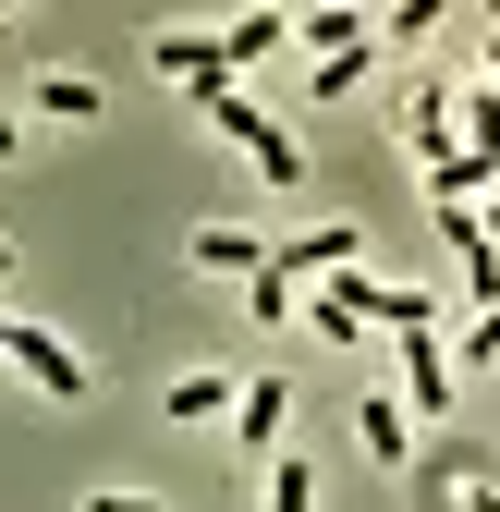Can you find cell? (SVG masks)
Returning a JSON list of instances; mask_svg holds the SVG:
<instances>
[{"label": "cell", "instance_id": "obj_7", "mask_svg": "<svg viewBox=\"0 0 500 512\" xmlns=\"http://www.w3.org/2000/svg\"><path fill=\"white\" fill-rule=\"evenodd\" d=\"M281 415H293V378H244V403H232V439L257 464H281Z\"/></svg>", "mask_w": 500, "mask_h": 512}, {"label": "cell", "instance_id": "obj_2", "mask_svg": "<svg viewBox=\"0 0 500 512\" xmlns=\"http://www.w3.org/2000/svg\"><path fill=\"white\" fill-rule=\"evenodd\" d=\"M342 269H366V232H354V220H318V232H269V281L318 293V281H342Z\"/></svg>", "mask_w": 500, "mask_h": 512}, {"label": "cell", "instance_id": "obj_24", "mask_svg": "<svg viewBox=\"0 0 500 512\" xmlns=\"http://www.w3.org/2000/svg\"><path fill=\"white\" fill-rule=\"evenodd\" d=\"M0 269H13V232H0Z\"/></svg>", "mask_w": 500, "mask_h": 512}, {"label": "cell", "instance_id": "obj_10", "mask_svg": "<svg viewBox=\"0 0 500 512\" xmlns=\"http://www.w3.org/2000/svg\"><path fill=\"white\" fill-rule=\"evenodd\" d=\"M220 49H232V74H257L269 49H293V13H232V25H220Z\"/></svg>", "mask_w": 500, "mask_h": 512}, {"label": "cell", "instance_id": "obj_21", "mask_svg": "<svg viewBox=\"0 0 500 512\" xmlns=\"http://www.w3.org/2000/svg\"><path fill=\"white\" fill-rule=\"evenodd\" d=\"M86 512H159V500H147V488H98Z\"/></svg>", "mask_w": 500, "mask_h": 512}, {"label": "cell", "instance_id": "obj_17", "mask_svg": "<svg viewBox=\"0 0 500 512\" xmlns=\"http://www.w3.org/2000/svg\"><path fill=\"white\" fill-rule=\"evenodd\" d=\"M244 317H257V330H293V281L257 269V281H244Z\"/></svg>", "mask_w": 500, "mask_h": 512}, {"label": "cell", "instance_id": "obj_13", "mask_svg": "<svg viewBox=\"0 0 500 512\" xmlns=\"http://www.w3.org/2000/svg\"><path fill=\"white\" fill-rule=\"evenodd\" d=\"M452 110H464V147H476V159H500V86H488V74H476V86H464V98H452Z\"/></svg>", "mask_w": 500, "mask_h": 512}, {"label": "cell", "instance_id": "obj_23", "mask_svg": "<svg viewBox=\"0 0 500 512\" xmlns=\"http://www.w3.org/2000/svg\"><path fill=\"white\" fill-rule=\"evenodd\" d=\"M476 220H488V244H500V196H488V208H476Z\"/></svg>", "mask_w": 500, "mask_h": 512}, {"label": "cell", "instance_id": "obj_8", "mask_svg": "<svg viewBox=\"0 0 500 512\" xmlns=\"http://www.w3.org/2000/svg\"><path fill=\"white\" fill-rule=\"evenodd\" d=\"M354 452H366V464H403V452H415V415H403L391 391H366V403H354Z\"/></svg>", "mask_w": 500, "mask_h": 512}, {"label": "cell", "instance_id": "obj_15", "mask_svg": "<svg viewBox=\"0 0 500 512\" xmlns=\"http://www.w3.org/2000/svg\"><path fill=\"white\" fill-rule=\"evenodd\" d=\"M269 512H318V464H305V452L269 464Z\"/></svg>", "mask_w": 500, "mask_h": 512}, {"label": "cell", "instance_id": "obj_12", "mask_svg": "<svg viewBox=\"0 0 500 512\" xmlns=\"http://www.w3.org/2000/svg\"><path fill=\"white\" fill-rule=\"evenodd\" d=\"M98 74H37V122H98Z\"/></svg>", "mask_w": 500, "mask_h": 512}, {"label": "cell", "instance_id": "obj_22", "mask_svg": "<svg viewBox=\"0 0 500 512\" xmlns=\"http://www.w3.org/2000/svg\"><path fill=\"white\" fill-rule=\"evenodd\" d=\"M0 159H25V122H13V110H0Z\"/></svg>", "mask_w": 500, "mask_h": 512}, {"label": "cell", "instance_id": "obj_6", "mask_svg": "<svg viewBox=\"0 0 500 512\" xmlns=\"http://www.w3.org/2000/svg\"><path fill=\"white\" fill-rule=\"evenodd\" d=\"M13 366L37 378V391H49V403H86V354H74V342H61V330H25V317H13Z\"/></svg>", "mask_w": 500, "mask_h": 512}, {"label": "cell", "instance_id": "obj_16", "mask_svg": "<svg viewBox=\"0 0 500 512\" xmlns=\"http://www.w3.org/2000/svg\"><path fill=\"white\" fill-rule=\"evenodd\" d=\"M366 61H379V37H366V49H330V61H318V98H354V86H366Z\"/></svg>", "mask_w": 500, "mask_h": 512}, {"label": "cell", "instance_id": "obj_19", "mask_svg": "<svg viewBox=\"0 0 500 512\" xmlns=\"http://www.w3.org/2000/svg\"><path fill=\"white\" fill-rule=\"evenodd\" d=\"M415 37H440V0H403V13L379 25V49H415Z\"/></svg>", "mask_w": 500, "mask_h": 512}, {"label": "cell", "instance_id": "obj_11", "mask_svg": "<svg viewBox=\"0 0 500 512\" xmlns=\"http://www.w3.org/2000/svg\"><path fill=\"white\" fill-rule=\"evenodd\" d=\"M244 391H232V378L220 366H196V378H171V427H208V415H232Z\"/></svg>", "mask_w": 500, "mask_h": 512}, {"label": "cell", "instance_id": "obj_9", "mask_svg": "<svg viewBox=\"0 0 500 512\" xmlns=\"http://www.w3.org/2000/svg\"><path fill=\"white\" fill-rule=\"evenodd\" d=\"M196 269H232V281H257V269H269V232H232V220H208V232H196Z\"/></svg>", "mask_w": 500, "mask_h": 512}, {"label": "cell", "instance_id": "obj_4", "mask_svg": "<svg viewBox=\"0 0 500 512\" xmlns=\"http://www.w3.org/2000/svg\"><path fill=\"white\" fill-rule=\"evenodd\" d=\"M391 366H403V415H415V427H440V415H452V354H440V330H403Z\"/></svg>", "mask_w": 500, "mask_h": 512}, {"label": "cell", "instance_id": "obj_18", "mask_svg": "<svg viewBox=\"0 0 500 512\" xmlns=\"http://www.w3.org/2000/svg\"><path fill=\"white\" fill-rule=\"evenodd\" d=\"M440 488H452V512H500V476H488V464H452Z\"/></svg>", "mask_w": 500, "mask_h": 512}, {"label": "cell", "instance_id": "obj_1", "mask_svg": "<svg viewBox=\"0 0 500 512\" xmlns=\"http://www.w3.org/2000/svg\"><path fill=\"white\" fill-rule=\"evenodd\" d=\"M305 330L318 342H366V330H440V293H415V281H366V269H342V281H318L305 293Z\"/></svg>", "mask_w": 500, "mask_h": 512}, {"label": "cell", "instance_id": "obj_14", "mask_svg": "<svg viewBox=\"0 0 500 512\" xmlns=\"http://www.w3.org/2000/svg\"><path fill=\"white\" fill-rule=\"evenodd\" d=\"M293 37H305V49H318V61H330V49H366V37H379V25H366V13H305Z\"/></svg>", "mask_w": 500, "mask_h": 512}, {"label": "cell", "instance_id": "obj_3", "mask_svg": "<svg viewBox=\"0 0 500 512\" xmlns=\"http://www.w3.org/2000/svg\"><path fill=\"white\" fill-rule=\"evenodd\" d=\"M208 122H220V135H232L244 159H257L269 183H305V135H281V122H269L257 98H244V86H232V98H208Z\"/></svg>", "mask_w": 500, "mask_h": 512}, {"label": "cell", "instance_id": "obj_5", "mask_svg": "<svg viewBox=\"0 0 500 512\" xmlns=\"http://www.w3.org/2000/svg\"><path fill=\"white\" fill-rule=\"evenodd\" d=\"M147 61H159V74H171L183 98H232V86H244L220 37H147Z\"/></svg>", "mask_w": 500, "mask_h": 512}, {"label": "cell", "instance_id": "obj_20", "mask_svg": "<svg viewBox=\"0 0 500 512\" xmlns=\"http://www.w3.org/2000/svg\"><path fill=\"white\" fill-rule=\"evenodd\" d=\"M464 366H500V305H488L476 330H464Z\"/></svg>", "mask_w": 500, "mask_h": 512}]
</instances>
